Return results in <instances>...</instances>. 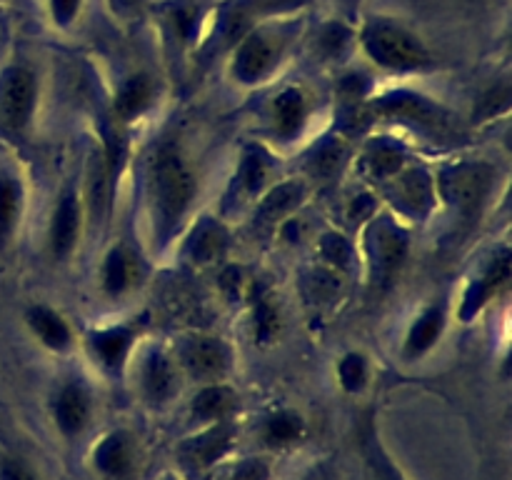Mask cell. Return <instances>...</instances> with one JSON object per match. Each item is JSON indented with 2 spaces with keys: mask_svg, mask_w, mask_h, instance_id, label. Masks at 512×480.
I'll use <instances>...</instances> for the list:
<instances>
[{
  "mask_svg": "<svg viewBox=\"0 0 512 480\" xmlns=\"http://www.w3.org/2000/svg\"><path fill=\"white\" fill-rule=\"evenodd\" d=\"M303 5H288L255 20L225 53L230 78L240 85H260L275 75L290 50L308 33Z\"/></svg>",
  "mask_w": 512,
  "mask_h": 480,
  "instance_id": "obj_1",
  "label": "cell"
},
{
  "mask_svg": "<svg viewBox=\"0 0 512 480\" xmlns=\"http://www.w3.org/2000/svg\"><path fill=\"white\" fill-rule=\"evenodd\" d=\"M355 48L375 68L388 73H420L435 65V55L423 35L388 13H370L355 25Z\"/></svg>",
  "mask_w": 512,
  "mask_h": 480,
  "instance_id": "obj_2",
  "label": "cell"
},
{
  "mask_svg": "<svg viewBox=\"0 0 512 480\" xmlns=\"http://www.w3.org/2000/svg\"><path fill=\"white\" fill-rule=\"evenodd\" d=\"M238 440V418L198 425L175 448L180 475H185V478H208L215 468H220V465L233 458L235 448H238Z\"/></svg>",
  "mask_w": 512,
  "mask_h": 480,
  "instance_id": "obj_3",
  "label": "cell"
},
{
  "mask_svg": "<svg viewBox=\"0 0 512 480\" xmlns=\"http://www.w3.org/2000/svg\"><path fill=\"white\" fill-rule=\"evenodd\" d=\"M150 193H153L160 223L165 228L178 225L180 218L188 213L190 200L195 195V178L173 145H165L155 153L153 170H150Z\"/></svg>",
  "mask_w": 512,
  "mask_h": 480,
  "instance_id": "obj_4",
  "label": "cell"
},
{
  "mask_svg": "<svg viewBox=\"0 0 512 480\" xmlns=\"http://www.w3.org/2000/svg\"><path fill=\"white\" fill-rule=\"evenodd\" d=\"M173 358L180 373L198 385L225 383L235 365L233 348L213 335H193L188 340H180Z\"/></svg>",
  "mask_w": 512,
  "mask_h": 480,
  "instance_id": "obj_5",
  "label": "cell"
},
{
  "mask_svg": "<svg viewBox=\"0 0 512 480\" xmlns=\"http://www.w3.org/2000/svg\"><path fill=\"white\" fill-rule=\"evenodd\" d=\"M88 460L100 480H135L143 468V448L133 430L113 428L90 445Z\"/></svg>",
  "mask_w": 512,
  "mask_h": 480,
  "instance_id": "obj_6",
  "label": "cell"
},
{
  "mask_svg": "<svg viewBox=\"0 0 512 480\" xmlns=\"http://www.w3.org/2000/svg\"><path fill=\"white\" fill-rule=\"evenodd\" d=\"M185 375L170 353L160 348L145 350L135 365V385L138 395L150 410H165L183 393Z\"/></svg>",
  "mask_w": 512,
  "mask_h": 480,
  "instance_id": "obj_7",
  "label": "cell"
},
{
  "mask_svg": "<svg viewBox=\"0 0 512 480\" xmlns=\"http://www.w3.org/2000/svg\"><path fill=\"white\" fill-rule=\"evenodd\" d=\"M38 103V75L30 65L13 63L0 73V123L8 130L28 128Z\"/></svg>",
  "mask_w": 512,
  "mask_h": 480,
  "instance_id": "obj_8",
  "label": "cell"
},
{
  "mask_svg": "<svg viewBox=\"0 0 512 480\" xmlns=\"http://www.w3.org/2000/svg\"><path fill=\"white\" fill-rule=\"evenodd\" d=\"M93 408V395L88 385L80 380H68L55 390L50 400V418H53L55 430L73 443L80 435H85V430L93 423Z\"/></svg>",
  "mask_w": 512,
  "mask_h": 480,
  "instance_id": "obj_9",
  "label": "cell"
},
{
  "mask_svg": "<svg viewBox=\"0 0 512 480\" xmlns=\"http://www.w3.org/2000/svg\"><path fill=\"white\" fill-rule=\"evenodd\" d=\"M490 180L493 170L488 165H455L440 175V193L460 215L470 218L488 198Z\"/></svg>",
  "mask_w": 512,
  "mask_h": 480,
  "instance_id": "obj_10",
  "label": "cell"
},
{
  "mask_svg": "<svg viewBox=\"0 0 512 480\" xmlns=\"http://www.w3.org/2000/svg\"><path fill=\"white\" fill-rule=\"evenodd\" d=\"M405 250H408V240L405 233L388 218H378L370 225V265H373V273L378 280H390L395 275V270L400 268L405 258Z\"/></svg>",
  "mask_w": 512,
  "mask_h": 480,
  "instance_id": "obj_11",
  "label": "cell"
},
{
  "mask_svg": "<svg viewBox=\"0 0 512 480\" xmlns=\"http://www.w3.org/2000/svg\"><path fill=\"white\" fill-rule=\"evenodd\" d=\"M135 335L138 333H135L133 325H113V328H103L90 333L88 348L105 373L123 375V370L128 368L130 363Z\"/></svg>",
  "mask_w": 512,
  "mask_h": 480,
  "instance_id": "obj_12",
  "label": "cell"
},
{
  "mask_svg": "<svg viewBox=\"0 0 512 480\" xmlns=\"http://www.w3.org/2000/svg\"><path fill=\"white\" fill-rule=\"evenodd\" d=\"M308 435V423L293 408H275L260 420L258 440L265 450H290L300 445Z\"/></svg>",
  "mask_w": 512,
  "mask_h": 480,
  "instance_id": "obj_13",
  "label": "cell"
},
{
  "mask_svg": "<svg viewBox=\"0 0 512 480\" xmlns=\"http://www.w3.org/2000/svg\"><path fill=\"white\" fill-rule=\"evenodd\" d=\"M240 395L228 383L200 385L198 393L190 400V418L198 425L220 423V420L238 418Z\"/></svg>",
  "mask_w": 512,
  "mask_h": 480,
  "instance_id": "obj_14",
  "label": "cell"
},
{
  "mask_svg": "<svg viewBox=\"0 0 512 480\" xmlns=\"http://www.w3.org/2000/svg\"><path fill=\"white\" fill-rule=\"evenodd\" d=\"M80 200L73 188L65 190L60 195V203L53 213V223H50V250L55 258H65L73 253L75 243H78L80 233Z\"/></svg>",
  "mask_w": 512,
  "mask_h": 480,
  "instance_id": "obj_15",
  "label": "cell"
},
{
  "mask_svg": "<svg viewBox=\"0 0 512 480\" xmlns=\"http://www.w3.org/2000/svg\"><path fill=\"white\" fill-rule=\"evenodd\" d=\"M508 278H510V253L503 248L498 255H495L493 263L485 268V273L480 275L478 280H473V285H470L468 295H465L463 300L460 318L463 320L473 318V315L478 313V310L483 308V305L488 303V300L493 298L505 283H508Z\"/></svg>",
  "mask_w": 512,
  "mask_h": 480,
  "instance_id": "obj_16",
  "label": "cell"
},
{
  "mask_svg": "<svg viewBox=\"0 0 512 480\" xmlns=\"http://www.w3.org/2000/svg\"><path fill=\"white\" fill-rule=\"evenodd\" d=\"M155 98V78L150 73H133L115 95V115L120 120H135L150 108Z\"/></svg>",
  "mask_w": 512,
  "mask_h": 480,
  "instance_id": "obj_17",
  "label": "cell"
},
{
  "mask_svg": "<svg viewBox=\"0 0 512 480\" xmlns=\"http://www.w3.org/2000/svg\"><path fill=\"white\" fill-rule=\"evenodd\" d=\"M28 325L35 333V338L45 345L53 353H65V350L73 345V335H70L68 323L63 320V315L55 313L53 308H45V305H33L28 310Z\"/></svg>",
  "mask_w": 512,
  "mask_h": 480,
  "instance_id": "obj_18",
  "label": "cell"
},
{
  "mask_svg": "<svg viewBox=\"0 0 512 480\" xmlns=\"http://www.w3.org/2000/svg\"><path fill=\"white\" fill-rule=\"evenodd\" d=\"M110 180H113V168H110L105 150H95L88 163V210L93 223H103L110 205Z\"/></svg>",
  "mask_w": 512,
  "mask_h": 480,
  "instance_id": "obj_19",
  "label": "cell"
},
{
  "mask_svg": "<svg viewBox=\"0 0 512 480\" xmlns=\"http://www.w3.org/2000/svg\"><path fill=\"white\" fill-rule=\"evenodd\" d=\"M445 325V313L435 305V308H428L418 320L413 323V328L408 330V338H405L403 355L405 360H418L438 343L440 333H443Z\"/></svg>",
  "mask_w": 512,
  "mask_h": 480,
  "instance_id": "obj_20",
  "label": "cell"
},
{
  "mask_svg": "<svg viewBox=\"0 0 512 480\" xmlns=\"http://www.w3.org/2000/svg\"><path fill=\"white\" fill-rule=\"evenodd\" d=\"M355 48V25L330 18L315 30V50L325 60H343Z\"/></svg>",
  "mask_w": 512,
  "mask_h": 480,
  "instance_id": "obj_21",
  "label": "cell"
},
{
  "mask_svg": "<svg viewBox=\"0 0 512 480\" xmlns=\"http://www.w3.org/2000/svg\"><path fill=\"white\" fill-rule=\"evenodd\" d=\"M305 93L300 88H285L283 93L275 98L273 113H275V128L283 138H293L305 123V115H308V103H305Z\"/></svg>",
  "mask_w": 512,
  "mask_h": 480,
  "instance_id": "obj_22",
  "label": "cell"
},
{
  "mask_svg": "<svg viewBox=\"0 0 512 480\" xmlns=\"http://www.w3.org/2000/svg\"><path fill=\"white\" fill-rule=\"evenodd\" d=\"M90 0H40L43 18L55 33L68 35L83 25Z\"/></svg>",
  "mask_w": 512,
  "mask_h": 480,
  "instance_id": "obj_23",
  "label": "cell"
},
{
  "mask_svg": "<svg viewBox=\"0 0 512 480\" xmlns=\"http://www.w3.org/2000/svg\"><path fill=\"white\" fill-rule=\"evenodd\" d=\"M20 205H23V190L20 180L13 173H0V248L13 238L15 225L20 218Z\"/></svg>",
  "mask_w": 512,
  "mask_h": 480,
  "instance_id": "obj_24",
  "label": "cell"
},
{
  "mask_svg": "<svg viewBox=\"0 0 512 480\" xmlns=\"http://www.w3.org/2000/svg\"><path fill=\"white\" fill-rule=\"evenodd\" d=\"M135 263L133 255L123 248H113L103 263V288L110 298L123 295L133 285Z\"/></svg>",
  "mask_w": 512,
  "mask_h": 480,
  "instance_id": "obj_25",
  "label": "cell"
},
{
  "mask_svg": "<svg viewBox=\"0 0 512 480\" xmlns=\"http://www.w3.org/2000/svg\"><path fill=\"white\" fill-rule=\"evenodd\" d=\"M363 455H365V463H368L370 473H373L375 480H408L405 478L403 470L398 468L393 458H390L388 450L383 448V443L378 440L375 435L373 425H368L363 433Z\"/></svg>",
  "mask_w": 512,
  "mask_h": 480,
  "instance_id": "obj_26",
  "label": "cell"
},
{
  "mask_svg": "<svg viewBox=\"0 0 512 480\" xmlns=\"http://www.w3.org/2000/svg\"><path fill=\"white\" fill-rule=\"evenodd\" d=\"M208 480H273V465L263 455L230 458L208 475Z\"/></svg>",
  "mask_w": 512,
  "mask_h": 480,
  "instance_id": "obj_27",
  "label": "cell"
},
{
  "mask_svg": "<svg viewBox=\"0 0 512 480\" xmlns=\"http://www.w3.org/2000/svg\"><path fill=\"white\" fill-rule=\"evenodd\" d=\"M300 200H303V185L298 183L278 185V188H273L268 195H265L263 205H260V220L273 223V220L283 218V215H288L290 210L298 208Z\"/></svg>",
  "mask_w": 512,
  "mask_h": 480,
  "instance_id": "obj_28",
  "label": "cell"
},
{
  "mask_svg": "<svg viewBox=\"0 0 512 480\" xmlns=\"http://www.w3.org/2000/svg\"><path fill=\"white\" fill-rule=\"evenodd\" d=\"M370 363L363 353H348L338 363V383L348 395H358L368 388Z\"/></svg>",
  "mask_w": 512,
  "mask_h": 480,
  "instance_id": "obj_29",
  "label": "cell"
},
{
  "mask_svg": "<svg viewBox=\"0 0 512 480\" xmlns=\"http://www.w3.org/2000/svg\"><path fill=\"white\" fill-rule=\"evenodd\" d=\"M225 250V233L215 223H205L195 230L193 243H190V253L198 263H213L220 258Z\"/></svg>",
  "mask_w": 512,
  "mask_h": 480,
  "instance_id": "obj_30",
  "label": "cell"
},
{
  "mask_svg": "<svg viewBox=\"0 0 512 480\" xmlns=\"http://www.w3.org/2000/svg\"><path fill=\"white\" fill-rule=\"evenodd\" d=\"M155 0H103L105 10L118 25H133L148 18Z\"/></svg>",
  "mask_w": 512,
  "mask_h": 480,
  "instance_id": "obj_31",
  "label": "cell"
},
{
  "mask_svg": "<svg viewBox=\"0 0 512 480\" xmlns=\"http://www.w3.org/2000/svg\"><path fill=\"white\" fill-rule=\"evenodd\" d=\"M400 165H403V153L398 148H390V145H380L365 160V168L373 178H390V175L398 173Z\"/></svg>",
  "mask_w": 512,
  "mask_h": 480,
  "instance_id": "obj_32",
  "label": "cell"
},
{
  "mask_svg": "<svg viewBox=\"0 0 512 480\" xmlns=\"http://www.w3.org/2000/svg\"><path fill=\"white\" fill-rule=\"evenodd\" d=\"M320 253H323L325 260L338 265V268H348L350 255H353L350 253L348 240L340 238V235H328V238L323 240V245H320Z\"/></svg>",
  "mask_w": 512,
  "mask_h": 480,
  "instance_id": "obj_33",
  "label": "cell"
},
{
  "mask_svg": "<svg viewBox=\"0 0 512 480\" xmlns=\"http://www.w3.org/2000/svg\"><path fill=\"white\" fill-rule=\"evenodd\" d=\"M0 480H40L38 473L25 460L0 455Z\"/></svg>",
  "mask_w": 512,
  "mask_h": 480,
  "instance_id": "obj_34",
  "label": "cell"
},
{
  "mask_svg": "<svg viewBox=\"0 0 512 480\" xmlns=\"http://www.w3.org/2000/svg\"><path fill=\"white\" fill-rule=\"evenodd\" d=\"M243 183H245V190L248 193H255V190L263 185V178H265V168H263V160L260 158H248L243 165Z\"/></svg>",
  "mask_w": 512,
  "mask_h": 480,
  "instance_id": "obj_35",
  "label": "cell"
},
{
  "mask_svg": "<svg viewBox=\"0 0 512 480\" xmlns=\"http://www.w3.org/2000/svg\"><path fill=\"white\" fill-rule=\"evenodd\" d=\"M155 480H188V478H185V475H180L178 470H168V473H163L160 478H155Z\"/></svg>",
  "mask_w": 512,
  "mask_h": 480,
  "instance_id": "obj_36",
  "label": "cell"
},
{
  "mask_svg": "<svg viewBox=\"0 0 512 480\" xmlns=\"http://www.w3.org/2000/svg\"><path fill=\"white\" fill-rule=\"evenodd\" d=\"M0 3H5V0H0Z\"/></svg>",
  "mask_w": 512,
  "mask_h": 480,
  "instance_id": "obj_37",
  "label": "cell"
}]
</instances>
